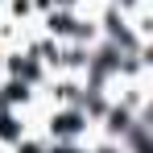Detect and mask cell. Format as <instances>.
Listing matches in <instances>:
<instances>
[{
    "label": "cell",
    "instance_id": "cell-4",
    "mask_svg": "<svg viewBox=\"0 0 153 153\" xmlns=\"http://www.w3.org/2000/svg\"><path fill=\"white\" fill-rule=\"evenodd\" d=\"M21 153H42V145H21Z\"/></svg>",
    "mask_w": 153,
    "mask_h": 153
},
{
    "label": "cell",
    "instance_id": "cell-2",
    "mask_svg": "<svg viewBox=\"0 0 153 153\" xmlns=\"http://www.w3.org/2000/svg\"><path fill=\"white\" fill-rule=\"evenodd\" d=\"M0 137H4V141H21V124H17L8 112H0Z\"/></svg>",
    "mask_w": 153,
    "mask_h": 153
},
{
    "label": "cell",
    "instance_id": "cell-1",
    "mask_svg": "<svg viewBox=\"0 0 153 153\" xmlns=\"http://www.w3.org/2000/svg\"><path fill=\"white\" fill-rule=\"evenodd\" d=\"M54 137H79V128H83V112H58L50 120Z\"/></svg>",
    "mask_w": 153,
    "mask_h": 153
},
{
    "label": "cell",
    "instance_id": "cell-3",
    "mask_svg": "<svg viewBox=\"0 0 153 153\" xmlns=\"http://www.w3.org/2000/svg\"><path fill=\"white\" fill-rule=\"evenodd\" d=\"M50 29H54V33H71V29H75V21H71L66 13H54V17H50Z\"/></svg>",
    "mask_w": 153,
    "mask_h": 153
}]
</instances>
